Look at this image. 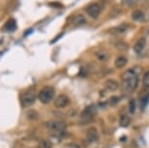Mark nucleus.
I'll return each instance as SVG.
<instances>
[{"label":"nucleus","mask_w":149,"mask_h":148,"mask_svg":"<svg viewBox=\"0 0 149 148\" xmlns=\"http://www.w3.org/2000/svg\"><path fill=\"white\" fill-rule=\"evenodd\" d=\"M85 11H86V13L88 14V16L91 17L92 19H97V18L99 16V14H101V6H99V4L92 3L86 7Z\"/></svg>","instance_id":"6"},{"label":"nucleus","mask_w":149,"mask_h":148,"mask_svg":"<svg viewBox=\"0 0 149 148\" xmlns=\"http://www.w3.org/2000/svg\"><path fill=\"white\" fill-rule=\"evenodd\" d=\"M16 29H17V22L15 21V19H10L4 25V29L6 31H14V30H16Z\"/></svg>","instance_id":"16"},{"label":"nucleus","mask_w":149,"mask_h":148,"mask_svg":"<svg viewBox=\"0 0 149 148\" xmlns=\"http://www.w3.org/2000/svg\"><path fill=\"white\" fill-rule=\"evenodd\" d=\"M142 83H143V87H144L145 89L149 88V70L146 71V72L143 74Z\"/></svg>","instance_id":"20"},{"label":"nucleus","mask_w":149,"mask_h":148,"mask_svg":"<svg viewBox=\"0 0 149 148\" xmlns=\"http://www.w3.org/2000/svg\"><path fill=\"white\" fill-rule=\"evenodd\" d=\"M72 24L74 26H80V25H83L84 24H86V18H85L84 15H82V14L76 15V16L73 18Z\"/></svg>","instance_id":"12"},{"label":"nucleus","mask_w":149,"mask_h":148,"mask_svg":"<svg viewBox=\"0 0 149 148\" xmlns=\"http://www.w3.org/2000/svg\"><path fill=\"white\" fill-rule=\"evenodd\" d=\"M129 29V25L128 24H121V25H117V26H113L111 29H108V33H110L111 35H121L127 31Z\"/></svg>","instance_id":"8"},{"label":"nucleus","mask_w":149,"mask_h":148,"mask_svg":"<svg viewBox=\"0 0 149 148\" xmlns=\"http://www.w3.org/2000/svg\"><path fill=\"white\" fill-rule=\"evenodd\" d=\"M120 101V98L119 96H111V98H109L108 100V103L110 104V105H116V104Z\"/></svg>","instance_id":"21"},{"label":"nucleus","mask_w":149,"mask_h":148,"mask_svg":"<svg viewBox=\"0 0 149 148\" xmlns=\"http://www.w3.org/2000/svg\"><path fill=\"white\" fill-rule=\"evenodd\" d=\"M115 66L116 68H122L126 66V64L128 63V58L125 57V56H119L117 57V58L115 60Z\"/></svg>","instance_id":"15"},{"label":"nucleus","mask_w":149,"mask_h":148,"mask_svg":"<svg viewBox=\"0 0 149 148\" xmlns=\"http://www.w3.org/2000/svg\"><path fill=\"white\" fill-rule=\"evenodd\" d=\"M96 113H97L96 107L94 105H88L81 113V116H80L81 123L84 125L91 123V122L93 121L94 117L96 116Z\"/></svg>","instance_id":"3"},{"label":"nucleus","mask_w":149,"mask_h":148,"mask_svg":"<svg viewBox=\"0 0 149 148\" xmlns=\"http://www.w3.org/2000/svg\"><path fill=\"white\" fill-rule=\"evenodd\" d=\"M131 123V120H130V117L127 115V114H123L120 117V120H119V124L121 127H128Z\"/></svg>","instance_id":"17"},{"label":"nucleus","mask_w":149,"mask_h":148,"mask_svg":"<svg viewBox=\"0 0 149 148\" xmlns=\"http://www.w3.org/2000/svg\"><path fill=\"white\" fill-rule=\"evenodd\" d=\"M146 46V38L145 37H140L137 40V42L133 45V51L137 54H140L144 50Z\"/></svg>","instance_id":"9"},{"label":"nucleus","mask_w":149,"mask_h":148,"mask_svg":"<svg viewBox=\"0 0 149 148\" xmlns=\"http://www.w3.org/2000/svg\"><path fill=\"white\" fill-rule=\"evenodd\" d=\"M54 98H55V89L50 86L43 88L38 94V99L44 104L51 103Z\"/></svg>","instance_id":"2"},{"label":"nucleus","mask_w":149,"mask_h":148,"mask_svg":"<svg viewBox=\"0 0 149 148\" xmlns=\"http://www.w3.org/2000/svg\"><path fill=\"white\" fill-rule=\"evenodd\" d=\"M144 14L140 10H135L132 13V20L135 22H143L144 21Z\"/></svg>","instance_id":"13"},{"label":"nucleus","mask_w":149,"mask_h":148,"mask_svg":"<svg viewBox=\"0 0 149 148\" xmlns=\"http://www.w3.org/2000/svg\"><path fill=\"white\" fill-rule=\"evenodd\" d=\"M45 125L47 129L52 131L53 132H65L66 128H67V125L65 122L61 121V120H51V121H48Z\"/></svg>","instance_id":"4"},{"label":"nucleus","mask_w":149,"mask_h":148,"mask_svg":"<svg viewBox=\"0 0 149 148\" xmlns=\"http://www.w3.org/2000/svg\"><path fill=\"white\" fill-rule=\"evenodd\" d=\"M137 86H138V76L131 79H127V80H123L122 83L123 91L128 94L135 92V89L137 88Z\"/></svg>","instance_id":"5"},{"label":"nucleus","mask_w":149,"mask_h":148,"mask_svg":"<svg viewBox=\"0 0 149 148\" xmlns=\"http://www.w3.org/2000/svg\"><path fill=\"white\" fill-rule=\"evenodd\" d=\"M39 148H52V143L47 139H41L38 143Z\"/></svg>","instance_id":"18"},{"label":"nucleus","mask_w":149,"mask_h":148,"mask_svg":"<svg viewBox=\"0 0 149 148\" xmlns=\"http://www.w3.org/2000/svg\"><path fill=\"white\" fill-rule=\"evenodd\" d=\"M31 32H32V29H30L29 31H27V32H25V33H24V35H25V36H27V34H29V33H31Z\"/></svg>","instance_id":"23"},{"label":"nucleus","mask_w":149,"mask_h":148,"mask_svg":"<svg viewBox=\"0 0 149 148\" xmlns=\"http://www.w3.org/2000/svg\"><path fill=\"white\" fill-rule=\"evenodd\" d=\"M37 98L38 95L34 89L27 90L20 95V103L24 107H29L35 103Z\"/></svg>","instance_id":"1"},{"label":"nucleus","mask_w":149,"mask_h":148,"mask_svg":"<svg viewBox=\"0 0 149 148\" xmlns=\"http://www.w3.org/2000/svg\"><path fill=\"white\" fill-rule=\"evenodd\" d=\"M127 3H131V4H133V3H135V2H137L138 1V0H125Z\"/></svg>","instance_id":"22"},{"label":"nucleus","mask_w":149,"mask_h":148,"mask_svg":"<svg viewBox=\"0 0 149 148\" xmlns=\"http://www.w3.org/2000/svg\"><path fill=\"white\" fill-rule=\"evenodd\" d=\"M87 139H88L89 142H95L99 139V132H97V128L92 127L87 131Z\"/></svg>","instance_id":"10"},{"label":"nucleus","mask_w":149,"mask_h":148,"mask_svg":"<svg viewBox=\"0 0 149 148\" xmlns=\"http://www.w3.org/2000/svg\"><path fill=\"white\" fill-rule=\"evenodd\" d=\"M70 99L66 95H60L58 98H56L55 101H54V105L56 108H65L68 105Z\"/></svg>","instance_id":"7"},{"label":"nucleus","mask_w":149,"mask_h":148,"mask_svg":"<svg viewBox=\"0 0 149 148\" xmlns=\"http://www.w3.org/2000/svg\"><path fill=\"white\" fill-rule=\"evenodd\" d=\"M135 108H137V103H135V100L133 98H131L129 100V111H130V113H132V114L135 113Z\"/></svg>","instance_id":"19"},{"label":"nucleus","mask_w":149,"mask_h":148,"mask_svg":"<svg viewBox=\"0 0 149 148\" xmlns=\"http://www.w3.org/2000/svg\"><path fill=\"white\" fill-rule=\"evenodd\" d=\"M105 86H106V88L108 89L109 91L114 92V91H117L118 88H119V83H118L116 80H114V79H109V80L106 81Z\"/></svg>","instance_id":"14"},{"label":"nucleus","mask_w":149,"mask_h":148,"mask_svg":"<svg viewBox=\"0 0 149 148\" xmlns=\"http://www.w3.org/2000/svg\"><path fill=\"white\" fill-rule=\"evenodd\" d=\"M94 54H95V57L97 58V60H99V62H106L109 58V54L104 50H97L95 51Z\"/></svg>","instance_id":"11"}]
</instances>
